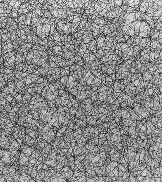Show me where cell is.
<instances>
[{
	"label": "cell",
	"mask_w": 162,
	"mask_h": 182,
	"mask_svg": "<svg viewBox=\"0 0 162 182\" xmlns=\"http://www.w3.org/2000/svg\"><path fill=\"white\" fill-rule=\"evenodd\" d=\"M120 29H121V28L120 27H119V28L117 29V30H118V31H119V30H120Z\"/></svg>",
	"instance_id": "7"
},
{
	"label": "cell",
	"mask_w": 162,
	"mask_h": 182,
	"mask_svg": "<svg viewBox=\"0 0 162 182\" xmlns=\"http://www.w3.org/2000/svg\"><path fill=\"white\" fill-rule=\"evenodd\" d=\"M8 17H7L3 22V23L1 26V28H4L6 26L8 22Z\"/></svg>",
	"instance_id": "3"
},
{
	"label": "cell",
	"mask_w": 162,
	"mask_h": 182,
	"mask_svg": "<svg viewBox=\"0 0 162 182\" xmlns=\"http://www.w3.org/2000/svg\"><path fill=\"white\" fill-rule=\"evenodd\" d=\"M105 130H106V131H107V130H108V128H105Z\"/></svg>",
	"instance_id": "10"
},
{
	"label": "cell",
	"mask_w": 162,
	"mask_h": 182,
	"mask_svg": "<svg viewBox=\"0 0 162 182\" xmlns=\"http://www.w3.org/2000/svg\"><path fill=\"white\" fill-rule=\"evenodd\" d=\"M119 21V20H116V22H118Z\"/></svg>",
	"instance_id": "9"
},
{
	"label": "cell",
	"mask_w": 162,
	"mask_h": 182,
	"mask_svg": "<svg viewBox=\"0 0 162 182\" xmlns=\"http://www.w3.org/2000/svg\"><path fill=\"white\" fill-rule=\"evenodd\" d=\"M162 21V16L160 17L157 20V23Z\"/></svg>",
	"instance_id": "4"
},
{
	"label": "cell",
	"mask_w": 162,
	"mask_h": 182,
	"mask_svg": "<svg viewBox=\"0 0 162 182\" xmlns=\"http://www.w3.org/2000/svg\"><path fill=\"white\" fill-rule=\"evenodd\" d=\"M13 46L12 42L7 44L5 45L3 48V53L6 54L7 53L13 51Z\"/></svg>",
	"instance_id": "2"
},
{
	"label": "cell",
	"mask_w": 162,
	"mask_h": 182,
	"mask_svg": "<svg viewBox=\"0 0 162 182\" xmlns=\"http://www.w3.org/2000/svg\"><path fill=\"white\" fill-rule=\"evenodd\" d=\"M122 19L121 18H120L119 19V21H122Z\"/></svg>",
	"instance_id": "5"
},
{
	"label": "cell",
	"mask_w": 162,
	"mask_h": 182,
	"mask_svg": "<svg viewBox=\"0 0 162 182\" xmlns=\"http://www.w3.org/2000/svg\"><path fill=\"white\" fill-rule=\"evenodd\" d=\"M116 19L114 18V20H113V21H115V22H116Z\"/></svg>",
	"instance_id": "8"
},
{
	"label": "cell",
	"mask_w": 162,
	"mask_h": 182,
	"mask_svg": "<svg viewBox=\"0 0 162 182\" xmlns=\"http://www.w3.org/2000/svg\"><path fill=\"white\" fill-rule=\"evenodd\" d=\"M116 29H118L119 27V26H116Z\"/></svg>",
	"instance_id": "6"
},
{
	"label": "cell",
	"mask_w": 162,
	"mask_h": 182,
	"mask_svg": "<svg viewBox=\"0 0 162 182\" xmlns=\"http://www.w3.org/2000/svg\"><path fill=\"white\" fill-rule=\"evenodd\" d=\"M9 4L13 8L18 9L20 6L22 4L20 1H7Z\"/></svg>",
	"instance_id": "1"
}]
</instances>
